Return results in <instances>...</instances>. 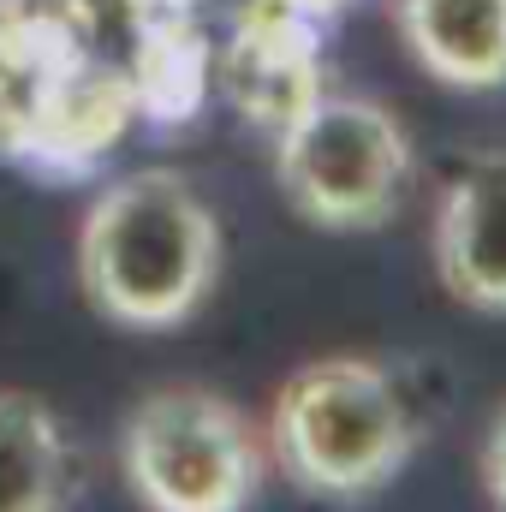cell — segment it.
Here are the masks:
<instances>
[{
  "label": "cell",
  "mask_w": 506,
  "mask_h": 512,
  "mask_svg": "<svg viewBox=\"0 0 506 512\" xmlns=\"http://www.w3.org/2000/svg\"><path fill=\"white\" fill-rule=\"evenodd\" d=\"M429 262L453 304L506 316V143L465 155L429 221Z\"/></svg>",
  "instance_id": "5b68a950"
},
{
  "label": "cell",
  "mask_w": 506,
  "mask_h": 512,
  "mask_svg": "<svg viewBox=\"0 0 506 512\" xmlns=\"http://www.w3.org/2000/svg\"><path fill=\"white\" fill-rule=\"evenodd\" d=\"M417 173L405 120L358 90H316L274 131V185L322 233H376L399 215Z\"/></svg>",
  "instance_id": "277c9868"
},
{
  "label": "cell",
  "mask_w": 506,
  "mask_h": 512,
  "mask_svg": "<svg viewBox=\"0 0 506 512\" xmlns=\"http://www.w3.org/2000/svg\"><path fill=\"white\" fill-rule=\"evenodd\" d=\"M387 18L411 66L441 90H506V0H387Z\"/></svg>",
  "instance_id": "8992f818"
},
{
  "label": "cell",
  "mask_w": 506,
  "mask_h": 512,
  "mask_svg": "<svg viewBox=\"0 0 506 512\" xmlns=\"http://www.w3.org/2000/svg\"><path fill=\"white\" fill-rule=\"evenodd\" d=\"M262 441L268 465L292 489L352 507L399 483L423 441V417L393 364L364 352H328L274 387Z\"/></svg>",
  "instance_id": "7a4b0ae2"
},
{
  "label": "cell",
  "mask_w": 506,
  "mask_h": 512,
  "mask_svg": "<svg viewBox=\"0 0 506 512\" xmlns=\"http://www.w3.org/2000/svg\"><path fill=\"white\" fill-rule=\"evenodd\" d=\"M114 453L143 512H251L268 477V441L251 411L203 382L131 399Z\"/></svg>",
  "instance_id": "3957f363"
},
{
  "label": "cell",
  "mask_w": 506,
  "mask_h": 512,
  "mask_svg": "<svg viewBox=\"0 0 506 512\" xmlns=\"http://www.w3.org/2000/svg\"><path fill=\"white\" fill-rule=\"evenodd\" d=\"M221 262V215L179 167H137L102 185L72 245L84 304L126 334L185 328L215 298Z\"/></svg>",
  "instance_id": "6da1fadb"
},
{
  "label": "cell",
  "mask_w": 506,
  "mask_h": 512,
  "mask_svg": "<svg viewBox=\"0 0 506 512\" xmlns=\"http://www.w3.org/2000/svg\"><path fill=\"white\" fill-rule=\"evenodd\" d=\"M477 477H483L489 507L506 512V399L489 411V423H483V441H477Z\"/></svg>",
  "instance_id": "ba28073f"
},
{
  "label": "cell",
  "mask_w": 506,
  "mask_h": 512,
  "mask_svg": "<svg viewBox=\"0 0 506 512\" xmlns=\"http://www.w3.org/2000/svg\"><path fill=\"white\" fill-rule=\"evenodd\" d=\"M280 6H292V12H304V18H334V12H346L352 0H280Z\"/></svg>",
  "instance_id": "9c48e42d"
},
{
  "label": "cell",
  "mask_w": 506,
  "mask_h": 512,
  "mask_svg": "<svg viewBox=\"0 0 506 512\" xmlns=\"http://www.w3.org/2000/svg\"><path fill=\"white\" fill-rule=\"evenodd\" d=\"M78 447L66 417L24 393H0V512H66L78 495Z\"/></svg>",
  "instance_id": "52a82bcc"
}]
</instances>
